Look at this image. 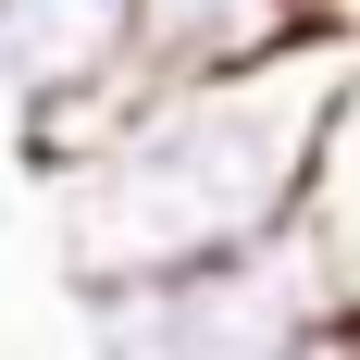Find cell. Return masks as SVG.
I'll return each instance as SVG.
<instances>
[{"label":"cell","instance_id":"3","mask_svg":"<svg viewBox=\"0 0 360 360\" xmlns=\"http://www.w3.org/2000/svg\"><path fill=\"white\" fill-rule=\"evenodd\" d=\"M0 87L25 112V149L100 124L137 87V0H0Z\"/></svg>","mask_w":360,"mask_h":360},{"label":"cell","instance_id":"2","mask_svg":"<svg viewBox=\"0 0 360 360\" xmlns=\"http://www.w3.org/2000/svg\"><path fill=\"white\" fill-rule=\"evenodd\" d=\"M75 311H87V360H311L360 323V274L335 249V224L311 212L261 249L174 261V274L75 298Z\"/></svg>","mask_w":360,"mask_h":360},{"label":"cell","instance_id":"5","mask_svg":"<svg viewBox=\"0 0 360 360\" xmlns=\"http://www.w3.org/2000/svg\"><path fill=\"white\" fill-rule=\"evenodd\" d=\"M311 25H323V37H348V50H360V0H311Z\"/></svg>","mask_w":360,"mask_h":360},{"label":"cell","instance_id":"1","mask_svg":"<svg viewBox=\"0 0 360 360\" xmlns=\"http://www.w3.org/2000/svg\"><path fill=\"white\" fill-rule=\"evenodd\" d=\"M348 112H360V50L323 25L274 37L249 63H212V75L124 87L100 124L25 149L37 199H50L63 286L100 298V286L224 261V249H261V236L311 224L335 162H348Z\"/></svg>","mask_w":360,"mask_h":360},{"label":"cell","instance_id":"4","mask_svg":"<svg viewBox=\"0 0 360 360\" xmlns=\"http://www.w3.org/2000/svg\"><path fill=\"white\" fill-rule=\"evenodd\" d=\"M298 25H311V0H137V87L249 63V50H274Z\"/></svg>","mask_w":360,"mask_h":360}]
</instances>
